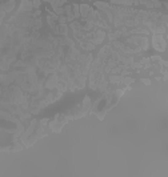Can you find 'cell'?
Listing matches in <instances>:
<instances>
[{
    "label": "cell",
    "mask_w": 168,
    "mask_h": 177,
    "mask_svg": "<svg viewBox=\"0 0 168 177\" xmlns=\"http://www.w3.org/2000/svg\"><path fill=\"white\" fill-rule=\"evenodd\" d=\"M111 4H114V6H127V7L143 4V6H146L148 8H160L162 7V3H160L159 0H111Z\"/></svg>",
    "instance_id": "cell-1"
},
{
    "label": "cell",
    "mask_w": 168,
    "mask_h": 177,
    "mask_svg": "<svg viewBox=\"0 0 168 177\" xmlns=\"http://www.w3.org/2000/svg\"><path fill=\"white\" fill-rule=\"evenodd\" d=\"M32 4H34V10H39V7H40V0H31Z\"/></svg>",
    "instance_id": "cell-4"
},
{
    "label": "cell",
    "mask_w": 168,
    "mask_h": 177,
    "mask_svg": "<svg viewBox=\"0 0 168 177\" xmlns=\"http://www.w3.org/2000/svg\"><path fill=\"white\" fill-rule=\"evenodd\" d=\"M142 81H143L144 84H146V85H151V81H150V80H148V79H143Z\"/></svg>",
    "instance_id": "cell-5"
},
{
    "label": "cell",
    "mask_w": 168,
    "mask_h": 177,
    "mask_svg": "<svg viewBox=\"0 0 168 177\" xmlns=\"http://www.w3.org/2000/svg\"><path fill=\"white\" fill-rule=\"evenodd\" d=\"M152 44H154V48L159 52H164L166 51V35H160V33H154L152 36Z\"/></svg>",
    "instance_id": "cell-2"
},
{
    "label": "cell",
    "mask_w": 168,
    "mask_h": 177,
    "mask_svg": "<svg viewBox=\"0 0 168 177\" xmlns=\"http://www.w3.org/2000/svg\"><path fill=\"white\" fill-rule=\"evenodd\" d=\"M35 125H36V120H32V123H31L30 128H28L27 132H26V133H24V135L22 136V139H20L23 143H26V141H27V139H28V137H30V136L32 135V132H34V128H35Z\"/></svg>",
    "instance_id": "cell-3"
},
{
    "label": "cell",
    "mask_w": 168,
    "mask_h": 177,
    "mask_svg": "<svg viewBox=\"0 0 168 177\" xmlns=\"http://www.w3.org/2000/svg\"><path fill=\"white\" fill-rule=\"evenodd\" d=\"M44 2H48V3H50V4H52V3L55 2V0H44Z\"/></svg>",
    "instance_id": "cell-6"
}]
</instances>
